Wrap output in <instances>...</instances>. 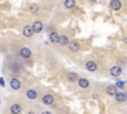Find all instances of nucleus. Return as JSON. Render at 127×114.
I'll use <instances>...</instances> for the list:
<instances>
[{"instance_id": "nucleus-10", "label": "nucleus", "mask_w": 127, "mask_h": 114, "mask_svg": "<svg viewBox=\"0 0 127 114\" xmlns=\"http://www.w3.org/2000/svg\"><path fill=\"white\" fill-rule=\"evenodd\" d=\"M50 40H51V42H52L53 44L58 43V42H59V35H58V33L53 32V33L51 34V36H50Z\"/></svg>"}, {"instance_id": "nucleus-18", "label": "nucleus", "mask_w": 127, "mask_h": 114, "mask_svg": "<svg viewBox=\"0 0 127 114\" xmlns=\"http://www.w3.org/2000/svg\"><path fill=\"white\" fill-rule=\"evenodd\" d=\"M68 78H69L70 81H73L74 82V81H76L78 79V76L76 74H74V73H71V74L68 75Z\"/></svg>"}, {"instance_id": "nucleus-14", "label": "nucleus", "mask_w": 127, "mask_h": 114, "mask_svg": "<svg viewBox=\"0 0 127 114\" xmlns=\"http://www.w3.org/2000/svg\"><path fill=\"white\" fill-rule=\"evenodd\" d=\"M58 43H60L63 46H65V45H67L69 43V40H68V38L66 36H59V42Z\"/></svg>"}, {"instance_id": "nucleus-16", "label": "nucleus", "mask_w": 127, "mask_h": 114, "mask_svg": "<svg viewBox=\"0 0 127 114\" xmlns=\"http://www.w3.org/2000/svg\"><path fill=\"white\" fill-rule=\"evenodd\" d=\"M27 97L30 98V99H35V98L37 97V92H36L35 90H33V89L28 90V92H27Z\"/></svg>"}, {"instance_id": "nucleus-23", "label": "nucleus", "mask_w": 127, "mask_h": 114, "mask_svg": "<svg viewBox=\"0 0 127 114\" xmlns=\"http://www.w3.org/2000/svg\"><path fill=\"white\" fill-rule=\"evenodd\" d=\"M29 114H33V113H32V112H30V113H29Z\"/></svg>"}, {"instance_id": "nucleus-19", "label": "nucleus", "mask_w": 127, "mask_h": 114, "mask_svg": "<svg viewBox=\"0 0 127 114\" xmlns=\"http://www.w3.org/2000/svg\"><path fill=\"white\" fill-rule=\"evenodd\" d=\"M115 87L124 88V82H123V81H117V82H116V86H115Z\"/></svg>"}, {"instance_id": "nucleus-7", "label": "nucleus", "mask_w": 127, "mask_h": 114, "mask_svg": "<svg viewBox=\"0 0 127 114\" xmlns=\"http://www.w3.org/2000/svg\"><path fill=\"white\" fill-rule=\"evenodd\" d=\"M86 69L89 71V72H94L96 70V64L94 62H88L86 63Z\"/></svg>"}, {"instance_id": "nucleus-12", "label": "nucleus", "mask_w": 127, "mask_h": 114, "mask_svg": "<svg viewBox=\"0 0 127 114\" xmlns=\"http://www.w3.org/2000/svg\"><path fill=\"white\" fill-rule=\"evenodd\" d=\"M79 49H80V45L77 43V42H72L71 44H70V50L71 51H73V52H78L79 51Z\"/></svg>"}, {"instance_id": "nucleus-8", "label": "nucleus", "mask_w": 127, "mask_h": 114, "mask_svg": "<svg viewBox=\"0 0 127 114\" xmlns=\"http://www.w3.org/2000/svg\"><path fill=\"white\" fill-rule=\"evenodd\" d=\"M20 81L18 80V79H16V78H13L12 80H11V87L13 88V89H19L20 88Z\"/></svg>"}, {"instance_id": "nucleus-17", "label": "nucleus", "mask_w": 127, "mask_h": 114, "mask_svg": "<svg viewBox=\"0 0 127 114\" xmlns=\"http://www.w3.org/2000/svg\"><path fill=\"white\" fill-rule=\"evenodd\" d=\"M75 1L74 0H68V1H66L65 2V6L67 7V8H69V9H72L74 6H75Z\"/></svg>"}, {"instance_id": "nucleus-9", "label": "nucleus", "mask_w": 127, "mask_h": 114, "mask_svg": "<svg viewBox=\"0 0 127 114\" xmlns=\"http://www.w3.org/2000/svg\"><path fill=\"white\" fill-rule=\"evenodd\" d=\"M11 112L12 114H19L21 112V107L18 104H14L11 106Z\"/></svg>"}, {"instance_id": "nucleus-1", "label": "nucleus", "mask_w": 127, "mask_h": 114, "mask_svg": "<svg viewBox=\"0 0 127 114\" xmlns=\"http://www.w3.org/2000/svg\"><path fill=\"white\" fill-rule=\"evenodd\" d=\"M32 29H33V32L40 33L42 31V29H43V24L41 22H39V21L38 22H35L34 25H33V27H32Z\"/></svg>"}, {"instance_id": "nucleus-2", "label": "nucleus", "mask_w": 127, "mask_h": 114, "mask_svg": "<svg viewBox=\"0 0 127 114\" xmlns=\"http://www.w3.org/2000/svg\"><path fill=\"white\" fill-rule=\"evenodd\" d=\"M121 72H122V70H121V68H119V67H113L111 70H110V74H111V76H118L120 74H121Z\"/></svg>"}, {"instance_id": "nucleus-13", "label": "nucleus", "mask_w": 127, "mask_h": 114, "mask_svg": "<svg viewBox=\"0 0 127 114\" xmlns=\"http://www.w3.org/2000/svg\"><path fill=\"white\" fill-rule=\"evenodd\" d=\"M106 92L109 94V95H115L116 93V87L115 85H109L106 89Z\"/></svg>"}, {"instance_id": "nucleus-6", "label": "nucleus", "mask_w": 127, "mask_h": 114, "mask_svg": "<svg viewBox=\"0 0 127 114\" xmlns=\"http://www.w3.org/2000/svg\"><path fill=\"white\" fill-rule=\"evenodd\" d=\"M53 100H54V98H53V96L52 95H45L44 97H43V102H44V104H46V105H50V104H52L53 103Z\"/></svg>"}, {"instance_id": "nucleus-4", "label": "nucleus", "mask_w": 127, "mask_h": 114, "mask_svg": "<svg viewBox=\"0 0 127 114\" xmlns=\"http://www.w3.org/2000/svg\"><path fill=\"white\" fill-rule=\"evenodd\" d=\"M115 99L119 102H124L126 100V94L123 92H119V93H115Z\"/></svg>"}, {"instance_id": "nucleus-5", "label": "nucleus", "mask_w": 127, "mask_h": 114, "mask_svg": "<svg viewBox=\"0 0 127 114\" xmlns=\"http://www.w3.org/2000/svg\"><path fill=\"white\" fill-rule=\"evenodd\" d=\"M20 54H21V56L23 57V58H25V59H28L29 57L31 56V51H30L28 48H23V49L21 50Z\"/></svg>"}, {"instance_id": "nucleus-20", "label": "nucleus", "mask_w": 127, "mask_h": 114, "mask_svg": "<svg viewBox=\"0 0 127 114\" xmlns=\"http://www.w3.org/2000/svg\"><path fill=\"white\" fill-rule=\"evenodd\" d=\"M30 9H31V11H33V12H36V11L38 10V8H37L36 5H31V6H30Z\"/></svg>"}, {"instance_id": "nucleus-15", "label": "nucleus", "mask_w": 127, "mask_h": 114, "mask_svg": "<svg viewBox=\"0 0 127 114\" xmlns=\"http://www.w3.org/2000/svg\"><path fill=\"white\" fill-rule=\"evenodd\" d=\"M111 7H112L114 10H119L120 7H121V3L118 1V0H114V1L111 2Z\"/></svg>"}, {"instance_id": "nucleus-3", "label": "nucleus", "mask_w": 127, "mask_h": 114, "mask_svg": "<svg viewBox=\"0 0 127 114\" xmlns=\"http://www.w3.org/2000/svg\"><path fill=\"white\" fill-rule=\"evenodd\" d=\"M33 29H32V27L31 26H26L25 28H24V30H23V34H24V36H26V37H31L32 35H33Z\"/></svg>"}, {"instance_id": "nucleus-22", "label": "nucleus", "mask_w": 127, "mask_h": 114, "mask_svg": "<svg viewBox=\"0 0 127 114\" xmlns=\"http://www.w3.org/2000/svg\"><path fill=\"white\" fill-rule=\"evenodd\" d=\"M42 114H51V113H50L49 111H45V112H43Z\"/></svg>"}, {"instance_id": "nucleus-21", "label": "nucleus", "mask_w": 127, "mask_h": 114, "mask_svg": "<svg viewBox=\"0 0 127 114\" xmlns=\"http://www.w3.org/2000/svg\"><path fill=\"white\" fill-rule=\"evenodd\" d=\"M0 85H1V86H4V85H5L4 80H3V78H2V77H0Z\"/></svg>"}, {"instance_id": "nucleus-11", "label": "nucleus", "mask_w": 127, "mask_h": 114, "mask_svg": "<svg viewBox=\"0 0 127 114\" xmlns=\"http://www.w3.org/2000/svg\"><path fill=\"white\" fill-rule=\"evenodd\" d=\"M79 84H80V86H81V87H83V88H86V87H88L89 82H88V80H87V79H85V78H81V79H80V81H79Z\"/></svg>"}]
</instances>
